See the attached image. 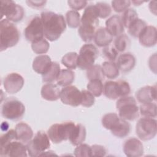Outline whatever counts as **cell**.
I'll return each mask as SVG.
<instances>
[{
	"instance_id": "6da1fadb",
	"label": "cell",
	"mask_w": 157,
	"mask_h": 157,
	"mask_svg": "<svg viewBox=\"0 0 157 157\" xmlns=\"http://www.w3.org/2000/svg\"><path fill=\"white\" fill-rule=\"evenodd\" d=\"M45 37L50 41H55L59 38L66 28L64 17L50 11H44L40 14Z\"/></svg>"
},
{
	"instance_id": "7a4b0ae2",
	"label": "cell",
	"mask_w": 157,
	"mask_h": 157,
	"mask_svg": "<svg viewBox=\"0 0 157 157\" xmlns=\"http://www.w3.org/2000/svg\"><path fill=\"white\" fill-rule=\"evenodd\" d=\"M20 33L17 26L6 18L0 22V50L2 52L17 44Z\"/></svg>"
},
{
	"instance_id": "3957f363",
	"label": "cell",
	"mask_w": 157,
	"mask_h": 157,
	"mask_svg": "<svg viewBox=\"0 0 157 157\" xmlns=\"http://www.w3.org/2000/svg\"><path fill=\"white\" fill-rule=\"evenodd\" d=\"M118 116L126 121H133L139 117V109L136 99L132 96L120 98L116 103Z\"/></svg>"
},
{
	"instance_id": "277c9868",
	"label": "cell",
	"mask_w": 157,
	"mask_h": 157,
	"mask_svg": "<svg viewBox=\"0 0 157 157\" xmlns=\"http://www.w3.org/2000/svg\"><path fill=\"white\" fill-rule=\"evenodd\" d=\"M25 112V106L15 98L6 99L1 107L2 116L10 120H18L21 118Z\"/></svg>"
},
{
	"instance_id": "5b68a950",
	"label": "cell",
	"mask_w": 157,
	"mask_h": 157,
	"mask_svg": "<svg viewBox=\"0 0 157 157\" xmlns=\"http://www.w3.org/2000/svg\"><path fill=\"white\" fill-rule=\"evenodd\" d=\"M50 138L45 132L37 131L34 137L26 144L28 155L31 157L39 156L50 146Z\"/></svg>"
},
{
	"instance_id": "8992f818",
	"label": "cell",
	"mask_w": 157,
	"mask_h": 157,
	"mask_svg": "<svg viewBox=\"0 0 157 157\" xmlns=\"http://www.w3.org/2000/svg\"><path fill=\"white\" fill-rule=\"evenodd\" d=\"M75 126V123L72 121L55 123L49 128L47 134L53 143L59 144L69 139Z\"/></svg>"
},
{
	"instance_id": "52a82bcc",
	"label": "cell",
	"mask_w": 157,
	"mask_h": 157,
	"mask_svg": "<svg viewBox=\"0 0 157 157\" xmlns=\"http://www.w3.org/2000/svg\"><path fill=\"white\" fill-rule=\"evenodd\" d=\"M156 120L153 118L143 117L140 118L136 126V132L142 140H149L156 134Z\"/></svg>"
},
{
	"instance_id": "ba28073f",
	"label": "cell",
	"mask_w": 157,
	"mask_h": 157,
	"mask_svg": "<svg viewBox=\"0 0 157 157\" xmlns=\"http://www.w3.org/2000/svg\"><path fill=\"white\" fill-rule=\"evenodd\" d=\"M98 56L97 48L91 44L83 45L77 57V67L82 70H87L94 63Z\"/></svg>"
},
{
	"instance_id": "9c48e42d",
	"label": "cell",
	"mask_w": 157,
	"mask_h": 157,
	"mask_svg": "<svg viewBox=\"0 0 157 157\" xmlns=\"http://www.w3.org/2000/svg\"><path fill=\"white\" fill-rule=\"evenodd\" d=\"M1 18L4 16L11 22L17 23L24 17L25 10L23 7L13 1H1Z\"/></svg>"
},
{
	"instance_id": "30bf717a",
	"label": "cell",
	"mask_w": 157,
	"mask_h": 157,
	"mask_svg": "<svg viewBox=\"0 0 157 157\" xmlns=\"http://www.w3.org/2000/svg\"><path fill=\"white\" fill-rule=\"evenodd\" d=\"M24 34L26 39L31 43L43 39L44 32L41 18L39 16L33 17L25 28Z\"/></svg>"
},
{
	"instance_id": "8fae6325",
	"label": "cell",
	"mask_w": 157,
	"mask_h": 157,
	"mask_svg": "<svg viewBox=\"0 0 157 157\" xmlns=\"http://www.w3.org/2000/svg\"><path fill=\"white\" fill-rule=\"evenodd\" d=\"M27 148L25 144L18 140H12L0 147V156L7 157L27 156Z\"/></svg>"
},
{
	"instance_id": "7c38bea8",
	"label": "cell",
	"mask_w": 157,
	"mask_h": 157,
	"mask_svg": "<svg viewBox=\"0 0 157 157\" xmlns=\"http://www.w3.org/2000/svg\"><path fill=\"white\" fill-rule=\"evenodd\" d=\"M59 98L64 104L77 107L81 104V91L76 86L69 85L62 88Z\"/></svg>"
},
{
	"instance_id": "4fadbf2b",
	"label": "cell",
	"mask_w": 157,
	"mask_h": 157,
	"mask_svg": "<svg viewBox=\"0 0 157 157\" xmlns=\"http://www.w3.org/2000/svg\"><path fill=\"white\" fill-rule=\"evenodd\" d=\"M24 82V78L21 75L16 72H12L4 78L3 86L7 93L13 94L17 93L21 90Z\"/></svg>"
},
{
	"instance_id": "5bb4252c",
	"label": "cell",
	"mask_w": 157,
	"mask_h": 157,
	"mask_svg": "<svg viewBox=\"0 0 157 157\" xmlns=\"http://www.w3.org/2000/svg\"><path fill=\"white\" fill-rule=\"evenodd\" d=\"M123 151L128 157L141 156L144 153L143 144L136 137L129 138L123 144Z\"/></svg>"
},
{
	"instance_id": "9a60e30c",
	"label": "cell",
	"mask_w": 157,
	"mask_h": 157,
	"mask_svg": "<svg viewBox=\"0 0 157 157\" xmlns=\"http://www.w3.org/2000/svg\"><path fill=\"white\" fill-rule=\"evenodd\" d=\"M140 44L145 47H151L156 44L157 31L153 26H147L138 37Z\"/></svg>"
},
{
	"instance_id": "2e32d148",
	"label": "cell",
	"mask_w": 157,
	"mask_h": 157,
	"mask_svg": "<svg viewBox=\"0 0 157 157\" xmlns=\"http://www.w3.org/2000/svg\"><path fill=\"white\" fill-rule=\"evenodd\" d=\"M138 102L141 104L153 102L156 99V86H145L140 88L136 94Z\"/></svg>"
},
{
	"instance_id": "e0dca14e",
	"label": "cell",
	"mask_w": 157,
	"mask_h": 157,
	"mask_svg": "<svg viewBox=\"0 0 157 157\" xmlns=\"http://www.w3.org/2000/svg\"><path fill=\"white\" fill-rule=\"evenodd\" d=\"M99 12L96 5H90L85 9L80 20V24L97 27L99 24Z\"/></svg>"
},
{
	"instance_id": "ac0fdd59",
	"label": "cell",
	"mask_w": 157,
	"mask_h": 157,
	"mask_svg": "<svg viewBox=\"0 0 157 157\" xmlns=\"http://www.w3.org/2000/svg\"><path fill=\"white\" fill-rule=\"evenodd\" d=\"M124 28L121 18L119 15H113L105 21V28L112 36L117 37L122 34Z\"/></svg>"
},
{
	"instance_id": "d6986e66",
	"label": "cell",
	"mask_w": 157,
	"mask_h": 157,
	"mask_svg": "<svg viewBox=\"0 0 157 157\" xmlns=\"http://www.w3.org/2000/svg\"><path fill=\"white\" fill-rule=\"evenodd\" d=\"M52 64L50 57L47 55L36 56L33 61V69L37 74H45L50 68Z\"/></svg>"
},
{
	"instance_id": "ffe728a7",
	"label": "cell",
	"mask_w": 157,
	"mask_h": 157,
	"mask_svg": "<svg viewBox=\"0 0 157 157\" xmlns=\"http://www.w3.org/2000/svg\"><path fill=\"white\" fill-rule=\"evenodd\" d=\"M15 131L17 140L25 144H28L33 137V131L26 123H17L15 127Z\"/></svg>"
},
{
	"instance_id": "44dd1931",
	"label": "cell",
	"mask_w": 157,
	"mask_h": 157,
	"mask_svg": "<svg viewBox=\"0 0 157 157\" xmlns=\"http://www.w3.org/2000/svg\"><path fill=\"white\" fill-rule=\"evenodd\" d=\"M116 64L119 70L123 72H128L134 67L136 58L132 54L124 53L118 57Z\"/></svg>"
},
{
	"instance_id": "7402d4cb",
	"label": "cell",
	"mask_w": 157,
	"mask_h": 157,
	"mask_svg": "<svg viewBox=\"0 0 157 157\" xmlns=\"http://www.w3.org/2000/svg\"><path fill=\"white\" fill-rule=\"evenodd\" d=\"M60 91L58 85L47 83L44 85L41 88L40 94L42 98L49 101H55L59 98Z\"/></svg>"
},
{
	"instance_id": "603a6c76",
	"label": "cell",
	"mask_w": 157,
	"mask_h": 157,
	"mask_svg": "<svg viewBox=\"0 0 157 157\" xmlns=\"http://www.w3.org/2000/svg\"><path fill=\"white\" fill-rule=\"evenodd\" d=\"M104 94L106 98L110 99H117L121 97L120 88L118 82L107 81L104 85Z\"/></svg>"
},
{
	"instance_id": "cb8c5ba5",
	"label": "cell",
	"mask_w": 157,
	"mask_h": 157,
	"mask_svg": "<svg viewBox=\"0 0 157 157\" xmlns=\"http://www.w3.org/2000/svg\"><path fill=\"white\" fill-rule=\"evenodd\" d=\"M86 135V131L85 127L81 124H75L72 129L69 140L73 145L77 146L82 144L85 141Z\"/></svg>"
},
{
	"instance_id": "d4e9b609",
	"label": "cell",
	"mask_w": 157,
	"mask_h": 157,
	"mask_svg": "<svg viewBox=\"0 0 157 157\" xmlns=\"http://www.w3.org/2000/svg\"><path fill=\"white\" fill-rule=\"evenodd\" d=\"M113 36L105 28L101 27L95 33L94 40L96 45L99 47H105L112 42Z\"/></svg>"
},
{
	"instance_id": "484cf974",
	"label": "cell",
	"mask_w": 157,
	"mask_h": 157,
	"mask_svg": "<svg viewBox=\"0 0 157 157\" xmlns=\"http://www.w3.org/2000/svg\"><path fill=\"white\" fill-rule=\"evenodd\" d=\"M112 134L118 138H124L131 132V125L126 121L120 118V121L111 131Z\"/></svg>"
},
{
	"instance_id": "4316f807",
	"label": "cell",
	"mask_w": 157,
	"mask_h": 157,
	"mask_svg": "<svg viewBox=\"0 0 157 157\" xmlns=\"http://www.w3.org/2000/svg\"><path fill=\"white\" fill-rule=\"evenodd\" d=\"M104 76L110 79L116 78L119 75V69L114 61H105L101 66Z\"/></svg>"
},
{
	"instance_id": "83f0119b",
	"label": "cell",
	"mask_w": 157,
	"mask_h": 157,
	"mask_svg": "<svg viewBox=\"0 0 157 157\" xmlns=\"http://www.w3.org/2000/svg\"><path fill=\"white\" fill-rule=\"evenodd\" d=\"M75 74L70 69H62L56 79L57 85L61 86H67L72 83L74 80Z\"/></svg>"
},
{
	"instance_id": "f1b7e54d",
	"label": "cell",
	"mask_w": 157,
	"mask_h": 157,
	"mask_svg": "<svg viewBox=\"0 0 157 157\" xmlns=\"http://www.w3.org/2000/svg\"><path fill=\"white\" fill-rule=\"evenodd\" d=\"M96 27L88 25H82L80 24L78 28V33L82 39L85 42H90L94 39L95 34Z\"/></svg>"
},
{
	"instance_id": "f546056e",
	"label": "cell",
	"mask_w": 157,
	"mask_h": 157,
	"mask_svg": "<svg viewBox=\"0 0 157 157\" xmlns=\"http://www.w3.org/2000/svg\"><path fill=\"white\" fill-rule=\"evenodd\" d=\"M60 66L57 62H52V66L48 71L44 75H42V81L45 83H52L56 80L59 72Z\"/></svg>"
},
{
	"instance_id": "4dcf8cb0",
	"label": "cell",
	"mask_w": 157,
	"mask_h": 157,
	"mask_svg": "<svg viewBox=\"0 0 157 157\" xmlns=\"http://www.w3.org/2000/svg\"><path fill=\"white\" fill-rule=\"evenodd\" d=\"M120 117L115 113H108L105 114L101 120L104 128L108 130H112L120 121Z\"/></svg>"
},
{
	"instance_id": "1f68e13d",
	"label": "cell",
	"mask_w": 157,
	"mask_h": 157,
	"mask_svg": "<svg viewBox=\"0 0 157 157\" xmlns=\"http://www.w3.org/2000/svg\"><path fill=\"white\" fill-rule=\"evenodd\" d=\"M147 26L146 23L143 20L137 18L128 26V33L131 36L137 38Z\"/></svg>"
},
{
	"instance_id": "d6a6232c",
	"label": "cell",
	"mask_w": 157,
	"mask_h": 157,
	"mask_svg": "<svg viewBox=\"0 0 157 157\" xmlns=\"http://www.w3.org/2000/svg\"><path fill=\"white\" fill-rule=\"evenodd\" d=\"M139 109L140 114L144 117L155 118L156 117V104L155 102L142 104Z\"/></svg>"
},
{
	"instance_id": "836d02e7",
	"label": "cell",
	"mask_w": 157,
	"mask_h": 157,
	"mask_svg": "<svg viewBox=\"0 0 157 157\" xmlns=\"http://www.w3.org/2000/svg\"><path fill=\"white\" fill-rule=\"evenodd\" d=\"M77 57L76 52H69L63 56L61 63L68 69H75L77 67Z\"/></svg>"
},
{
	"instance_id": "e575fe53",
	"label": "cell",
	"mask_w": 157,
	"mask_h": 157,
	"mask_svg": "<svg viewBox=\"0 0 157 157\" xmlns=\"http://www.w3.org/2000/svg\"><path fill=\"white\" fill-rule=\"evenodd\" d=\"M103 88L104 85L102 80L99 79L90 80L87 84L88 90L96 97H99L102 94Z\"/></svg>"
},
{
	"instance_id": "d590c367",
	"label": "cell",
	"mask_w": 157,
	"mask_h": 157,
	"mask_svg": "<svg viewBox=\"0 0 157 157\" xmlns=\"http://www.w3.org/2000/svg\"><path fill=\"white\" fill-rule=\"evenodd\" d=\"M80 13L74 10H69L66 13V20L67 25L72 28H76L80 25Z\"/></svg>"
},
{
	"instance_id": "8d00e7d4",
	"label": "cell",
	"mask_w": 157,
	"mask_h": 157,
	"mask_svg": "<svg viewBox=\"0 0 157 157\" xmlns=\"http://www.w3.org/2000/svg\"><path fill=\"white\" fill-rule=\"evenodd\" d=\"M50 48L48 42L45 39H41L31 43V48L36 54H45Z\"/></svg>"
},
{
	"instance_id": "74e56055",
	"label": "cell",
	"mask_w": 157,
	"mask_h": 157,
	"mask_svg": "<svg viewBox=\"0 0 157 157\" xmlns=\"http://www.w3.org/2000/svg\"><path fill=\"white\" fill-rule=\"evenodd\" d=\"M130 45V40L127 35L122 34L117 37L114 42V46L118 52H124Z\"/></svg>"
},
{
	"instance_id": "f35d334b",
	"label": "cell",
	"mask_w": 157,
	"mask_h": 157,
	"mask_svg": "<svg viewBox=\"0 0 157 157\" xmlns=\"http://www.w3.org/2000/svg\"><path fill=\"white\" fill-rule=\"evenodd\" d=\"M121 18L124 27L128 28L131 23L138 18V15L134 9L129 8L124 12Z\"/></svg>"
},
{
	"instance_id": "ab89813d",
	"label": "cell",
	"mask_w": 157,
	"mask_h": 157,
	"mask_svg": "<svg viewBox=\"0 0 157 157\" xmlns=\"http://www.w3.org/2000/svg\"><path fill=\"white\" fill-rule=\"evenodd\" d=\"M86 77L89 80L93 79L102 80L104 75L102 71L101 66L98 64H94L86 70Z\"/></svg>"
},
{
	"instance_id": "60d3db41",
	"label": "cell",
	"mask_w": 157,
	"mask_h": 157,
	"mask_svg": "<svg viewBox=\"0 0 157 157\" xmlns=\"http://www.w3.org/2000/svg\"><path fill=\"white\" fill-rule=\"evenodd\" d=\"M74 154L77 157L91 156V146L86 144H81L77 145V147L74 150Z\"/></svg>"
},
{
	"instance_id": "b9f144b4",
	"label": "cell",
	"mask_w": 157,
	"mask_h": 157,
	"mask_svg": "<svg viewBox=\"0 0 157 157\" xmlns=\"http://www.w3.org/2000/svg\"><path fill=\"white\" fill-rule=\"evenodd\" d=\"M81 105L82 106L85 107H90L94 104V96L88 90H83L81 91Z\"/></svg>"
},
{
	"instance_id": "7bdbcfd3",
	"label": "cell",
	"mask_w": 157,
	"mask_h": 157,
	"mask_svg": "<svg viewBox=\"0 0 157 157\" xmlns=\"http://www.w3.org/2000/svg\"><path fill=\"white\" fill-rule=\"evenodd\" d=\"M103 55L105 58L109 59L110 61H115L117 59L118 52L114 45L109 44L105 47L102 50Z\"/></svg>"
},
{
	"instance_id": "ee69618b",
	"label": "cell",
	"mask_w": 157,
	"mask_h": 157,
	"mask_svg": "<svg viewBox=\"0 0 157 157\" xmlns=\"http://www.w3.org/2000/svg\"><path fill=\"white\" fill-rule=\"evenodd\" d=\"M98 9L99 12V18H105L109 17L112 12V9L110 6L105 3L99 2L95 4Z\"/></svg>"
},
{
	"instance_id": "f6af8a7d",
	"label": "cell",
	"mask_w": 157,
	"mask_h": 157,
	"mask_svg": "<svg viewBox=\"0 0 157 157\" xmlns=\"http://www.w3.org/2000/svg\"><path fill=\"white\" fill-rule=\"evenodd\" d=\"M131 5L130 1H112V7L114 11L118 13L124 12Z\"/></svg>"
},
{
	"instance_id": "bcb514c9",
	"label": "cell",
	"mask_w": 157,
	"mask_h": 157,
	"mask_svg": "<svg viewBox=\"0 0 157 157\" xmlns=\"http://www.w3.org/2000/svg\"><path fill=\"white\" fill-rule=\"evenodd\" d=\"M14 140H17L15 131V129H10L6 133L1 136L0 139V147L4 146L7 143Z\"/></svg>"
},
{
	"instance_id": "7dc6e473",
	"label": "cell",
	"mask_w": 157,
	"mask_h": 157,
	"mask_svg": "<svg viewBox=\"0 0 157 157\" xmlns=\"http://www.w3.org/2000/svg\"><path fill=\"white\" fill-rule=\"evenodd\" d=\"M91 156H104L106 154V149L101 145H93L91 146Z\"/></svg>"
},
{
	"instance_id": "c3c4849f",
	"label": "cell",
	"mask_w": 157,
	"mask_h": 157,
	"mask_svg": "<svg viewBox=\"0 0 157 157\" xmlns=\"http://www.w3.org/2000/svg\"><path fill=\"white\" fill-rule=\"evenodd\" d=\"M67 4L72 9L74 10H79L84 8L86 4L87 1H83V0H78V1H68Z\"/></svg>"
},
{
	"instance_id": "681fc988",
	"label": "cell",
	"mask_w": 157,
	"mask_h": 157,
	"mask_svg": "<svg viewBox=\"0 0 157 157\" xmlns=\"http://www.w3.org/2000/svg\"><path fill=\"white\" fill-rule=\"evenodd\" d=\"M46 1H27L26 3L29 6L36 8V7H41L45 6Z\"/></svg>"
},
{
	"instance_id": "f907efd6",
	"label": "cell",
	"mask_w": 157,
	"mask_h": 157,
	"mask_svg": "<svg viewBox=\"0 0 157 157\" xmlns=\"http://www.w3.org/2000/svg\"><path fill=\"white\" fill-rule=\"evenodd\" d=\"M156 53H155L153 55H151L150 58H149V61H148V65L149 67L150 68V69L151 71H153V65H154L153 66L156 68Z\"/></svg>"
},
{
	"instance_id": "816d5d0a",
	"label": "cell",
	"mask_w": 157,
	"mask_h": 157,
	"mask_svg": "<svg viewBox=\"0 0 157 157\" xmlns=\"http://www.w3.org/2000/svg\"><path fill=\"white\" fill-rule=\"evenodd\" d=\"M132 2L135 5V6H139L140 4L143 3L144 2L143 1H132Z\"/></svg>"
}]
</instances>
